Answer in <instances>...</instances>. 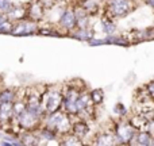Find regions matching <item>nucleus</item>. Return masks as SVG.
<instances>
[{
  "instance_id": "1",
  "label": "nucleus",
  "mask_w": 154,
  "mask_h": 146,
  "mask_svg": "<svg viewBox=\"0 0 154 146\" xmlns=\"http://www.w3.org/2000/svg\"><path fill=\"white\" fill-rule=\"evenodd\" d=\"M46 123H48L49 129H51L53 131H60V133H66V131H69L72 129L69 118L66 116V114L58 112V111L50 114V116L48 118Z\"/></svg>"
},
{
  "instance_id": "2",
  "label": "nucleus",
  "mask_w": 154,
  "mask_h": 146,
  "mask_svg": "<svg viewBox=\"0 0 154 146\" xmlns=\"http://www.w3.org/2000/svg\"><path fill=\"white\" fill-rule=\"evenodd\" d=\"M64 98H62L61 93L58 92H49L46 95H43L42 98V106L48 114H53V112L58 111L60 107H61Z\"/></svg>"
},
{
  "instance_id": "3",
  "label": "nucleus",
  "mask_w": 154,
  "mask_h": 146,
  "mask_svg": "<svg viewBox=\"0 0 154 146\" xmlns=\"http://www.w3.org/2000/svg\"><path fill=\"white\" fill-rule=\"evenodd\" d=\"M135 135V127L128 123H122L116 129V138L122 144H130Z\"/></svg>"
},
{
  "instance_id": "4",
  "label": "nucleus",
  "mask_w": 154,
  "mask_h": 146,
  "mask_svg": "<svg viewBox=\"0 0 154 146\" xmlns=\"http://www.w3.org/2000/svg\"><path fill=\"white\" fill-rule=\"evenodd\" d=\"M109 10L115 16H125L130 12L131 2L130 0H109Z\"/></svg>"
},
{
  "instance_id": "5",
  "label": "nucleus",
  "mask_w": 154,
  "mask_h": 146,
  "mask_svg": "<svg viewBox=\"0 0 154 146\" xmlns=\"http://www.w3.org/2000/svg\"><path fill=\"white\" fill-rule=\"evenodd\" d=\"M18 120H19V125H20L23 129H26V130H31L32 127L37 126L38 120H39V115L31 112L30 110H26V111H23L18 116Z\"/></svg>"
},
{
  "instance_id": "6",
  "label": "nucleus",
  "mask_w": 154,
  "mask_h": 146,
  "mask_svg": "<svg viewBox=\"0 0 154 146\" xmlns=\"http://www.w3.org/2000/svg\"><path fill=\"white\" fill-rule=\"evenodd\" d=\"M34 30H37L35 20H24V22L18 23L16 26H14L12 34L14 35H29L31 33H34Z\"/></svg>"
},
{
  "instance_id": "7",
  "label": "nucleus",
  "mask_w": 154,
  "mask_h": 146,
  "mask_svg": "<svg viewBox=\"0 0 154 146\" xmlns=\"http://www.w3.org/2000/svg\"><path fill=\"white\" fill-rule=\"evenodd\" d=\"M60 24L62 27H65L66 30H72L75 26H77V19L76 14L72 10H66L60 18Z\"/></svg>"
},
{
  "instance_id": "8",
  "label": "nucleus",
  "mask_w": 154,
  "mask_h": 146,
  "mask_svg": "<svg viewBox=\"0 0 154 146\" xmlns=\"http://www.w3.org/2000/svg\"><path fill=\"white\" fill-rule=\"evenodd\" d=\"M27 110H30L31 112H34V114L39 115L42 114L43 111V106H42V100H41V98L38 95H31L29 98V103H27Z\"/></svg>"
},
{
  "instance_id": "9",
  "label": "nucleus",
  "mask_w": 154,
  "mask_h": 146,
  "mask_svg": "<svg viewBox=\"0 0 154 146\" xmlns=\"http://www.w3.org/2000/svg\"><path fill=\"white\" fill-rule=\"evenodd\" d=\"M130 144H135V145H141V146L154 145V139L152 138V135H150L147 131H141V133L134 135V138L131 139Z\"/></svg>"
},
{
  "instance_id": "10",
  "label": "nucleus",
  "mask_w": 154,
  "mask_h": 146,
  "mask_svg": "<svg viewBox=\"0 0 154 146\" xmlns=\"http://www.w3.org/2000/svg\"><path fill=\"white\" fill-rule=\"evenodd\" d=\"M14 115V103L12 101H2L0 103V120L5 122Z\"/></svg>"
},
{
  "instance_id": "11",
  "label": "nucleus",
  "mask_w": 154,
  "mask_h": 146,
  "mask_svg": "<svg viewBox=\"0 0 154 146\" xmlns=\"http://www.w3.org/2000/svg\"><path fill=\"white\" fill-rule=\"evenodd\" d=\"M72 130L75 133V135H77L79 138H82V137H85L88 134L89 127H88V125L85 122H77L72 126Z\"/></svg>"
},
{
  "instance_id": "12",
  "label": "nucleus",
  "mask_w": 154,
  "mask_h": 146,
  "mask_svg": "<svg viewBox=\"0 0 154 146\" xmlns=\"http://www.w3.org/2000/svg\"><path fill=\"white\" fill-rule=\"evenodd\" d=\"M118 141L116 135H114V134H101V135L97 137V141H96V144L97 145H103V146H107V145H114L115 142Z\"/></svg>"
},
{
  "instance_id": "13",
  "label": "nucleus",
  "mask_w": 154,
  "mask_h": 146,
  "mask_svg": "<svg viewBox=\"0 0 154 146\" xmlns=\"http://www.w3.org/2000/svg\"><path fill=\"white\" fill-rule=\"evenodd\" d=\"M7 15H8V19H12V20H19V19L24 18L26 11H24V8H22V7H12V8H11V11L7 14Z\"/></svg>"
},
{
  "instance_id": "14",
  "label": "nucleus",
  "mask_w": 154,
  "mask_h": 146,
  "mask_svg": "<svg viewBox=\"0 0 154 146\" xmlns=\"http://www.w3.org/2000/svg\"><path fill=\"white\" fill-rule=\"evenodd\" d=\"M20 142L26 145H37L38 144V138L31 133V131H27L23 135L20 137Z\"/></svg>"
},
{
  "instance_id": "15",
  "label": "nucleus",
  "mask_w": 154,
  "mask_h": 146,
  "mask_svg": "<svg viewBox=\"0 0 154 146\" xmlns=\"http://www.w3.org/2000/svg\"><path fill=\"white\" fill-rule=\"evenodd\" d=\"M89 96H91L92 103H95V104H100L101 101H103V99H104L103 91H101V89H93L92 92L89 93Z\"/></svg>"
},
{
  "instance_id": "16",
  "label": "nucleus",
  "mask_w": 154,
  "mask_h": 146,
  "mask_svg": "<svg viewBox=\"0 0 154 146\" xmlns=\"http://www.w3.org/2000/svg\"><path fill=\"white\" fill-rule=\"evenodd\" d=\"M42 5L41 4H34L31 7V10H30V15H31V18L34 19V20H37V19H39L41 16H42Z\"/></svg>"
},
{
  "instance_id": "17",
  "label": "nucleus",
  "mask_w": 154,
  "mask_h": 146,
  "mask_svg": "<svg viewBox=\"0 0 154 146\" xmlns=\"http://www.w3.org/2000/svg\"><path fill=\"white\" fill-rule=\"evenodd\" d=\"M26 110H27V106L23 101H16V103H14V115H16V116H19V115L23 111H26Z\"/></svg>"
},
{
  "instance_id": "18",
  "label": "nucleus",
  "mask_w": 154,
  "mask_h": 146,
  "mask_svg": "<svg viewBox=\"0 0 154 146\" xmlns=\"http://www.w3.org/2000/svg\"><path fill=\"white\" fill-rule=\"evenodd\" d=\"M82 142L80 141V138L77 135H70V137H68L65 141H62V145H81Z\"/></svg>"
},
{
  "instance_id": "19",
  "label": "nucleus",
  "mask_w": 154,
  "mask_h": 146,
  "mask_svg": "<svg viewBox=\"0 0 154 146\" xmlns=\"http://www.w3.org/2000/svg\"><path fill=\"white\" fill-rule=\"evenodd\" d=\"M76 37L80 38V39H82V41H88L91 37H92V33H89L87 29H80L79 33L76 34Z\"/></svg>"
},
{
  "instance_id": "20",
  "label": "nucleus",
  "mask_w": 154,
  "mask_h": 146,
  "mask_svg": "<svg viewBox=\"0 0 154 146\" xmlns=\"http://www.w3.org/2000/svg\"><path fill=\"white\" fill-rule=\"evenodd\" d=\"M14 98H15V95H14L12 91H4V92H2V95H0V103H2V101H12Z\"/></svg>"
},
{
  "instance_id": "21",
  "label": "nucleus",
  "mask_w": 154,
  "mask_h": 146,
  "mask_svg": "<svg viewBox=\"0 0 154 146\" xmlns=\"http://www.w3.org/2000/svg\"><path fill=\"white\" fill-rule=\"evenodd\" d=\"M12 7H14V5H12V3H11L10 0H0V11L8 14Z\"/></svg>"
},
{
  "instance_id": "22",
  "label": "nucleus",
  "mask_w": 154,
  "mask_h": 146,
  "mask_svg": "<svg viewBox=\"0 0 154 146\" xmlns=\"http://www.w3.org/2000/svg\"><path fill=\"white\" fill-rule=\"evenodd\" d=\"M12 30H14V26L8 20L0 23V33H12Z\"/></svg>"
},
{
  "instance_id": "23",
  "label": "nucleus",
  "mask_w": 154,
  "mask_h": 146,
  "mask_svg": "<svg viewBox=\"0 0 154 146\" xmlns=\"http://www.w3.org/2000/svg\"><path fill=\"white\" fill-rule=\"evenodd\" d=\"M103 30L107 33V34H112L115 31V26L109 22H103Z\"/></svg>"
},
{
  "instance_id": "24",
  "label": "nucleus",
  "mask_w": 154,
  "mask_h": 146,
  "mask_svg": "<svg viewBox=\"0 0 154 146\" xmlns=\"http://www.w3.org/2000/svg\"><path fill=\"white\" fill-rule=\"evenodd\" d=\"M5 20H8V15L5 12H3V11H0V23H3Z\"/></svg>"
},
{
  "instance_id": "25",
  "label": "nucleus",
  "mask_w": 154,
  "mask_h": 146,
  "mask_svg": "<svg viewBox=\"0 0 154 146\" xmlns=\"http://www.w3.org/2000/svg\"><path fill=\"white\" fill-rule=\"evenodd\" d=\"M147 89H149V93L154 98V81H152L149 85H147Z\"/></svg>"
},
{
  "instance_id": "26",
  "label": "nucleus",
  "mask_w": 154,
  "mask_h": 146,
  "mask_svg": "<svg viewBox=\"0 0 154 146\" xmlns=\"http://www.w3.org/2000/svg\"><path fill=\"white\" fill-rule=\"evenodd\" d=\"M147 3H149L150 5H152V7L154 8V0H147Z\"/></svg>"
}]
</instances>
